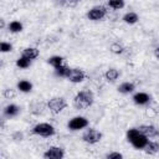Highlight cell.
<instances>
[{
  "mask_svg": "<svg viewBox=\"0 0 159 159\" xmlns=\"http://www.w3.org/2000/svg\"><path fill=\"white\" fill-rule=\"evenodd\" d=\"M127 140L135 148V149H144L149 142V138L145 137L143 133L139 132L138 128H130L127 130Z\"/></svg>",
  "mask_w": 159,
  "mask_h": 159,
  "instance_id": "cell-1",
  "label": "cell"
},
{
  "mask_svg": "<svg viewBox=\"0 0 159 159\" xmlns=\"http://www.w3.org/2000/svg\"><path fill=\"white\" fill-rule=\"evenodd\" d=\"M93 101H94L93 93L89 89H82L75 96L73 106L76 109H86L93 104Z\"/></svg>",
  "mask_w": 159,
  "mask_h": 159,
  "instance_id": "cell-2",
  "label": "cell"
},
{
  "mask_svg": "<svg viewBox=\"0 0 159 159\" xmlns=\"http://www.w3.org/2000/svg\"><path fill=\"white\" fill-rule=\"evenodd\" d=\"M32 133L36 135H41V137H51L56 133V129L52 124L50 123H37L36 125H34L32 128Z\"/></svg>",
  "mask_w": 159,
  "mask_h": 159,
  "instance_id": "cell-3",
  "label": "cell"
},
{
  "mask_svg": "<svg viewBox=\"0 0 159 159\" xmlns=\"http://www.w3.org/2000/svg\"><path fill=\"white\" fill-rule=\"evenodd\" d=\"M66 107H67V102H66V99L63 97H53L47 102V108L53 114H58Z\"/></svg>",
  "mask_w": 159,
  "mask_h": 159,
  "instance_id": "cell-4",
  "label": "cell"
},
{
  "mask_svg": "<svg viewBox=\"0 0 159 159\" xmlns=\"http://www.w3.org/2000/svg\"><path fill=\"white\" fill-rule=\"evenodd\" d=\"M107 7L103 5H96L92 9L88 10L87 12V17L92 21H99L102 19H104V16L107 15Z\"/></svg>",
  "mask_w": 159,
  "mask_h": 159,
  "instance_id": "cell-5",
  "label": "cell"
},
{
  "mask_svg": "<svg viewBox=\"0 0 159 159\" xmlns=\"http://www.w3.org/2000/svg\"><path fill=\"white\" fill-rule=\"evenodd\" d=\"M89 124L88 119L86 117H82V116H77V117H73L68 120L67 123V127L70 130H80V129H83V128H87Z\"/></svg>",
  "mask_w": 159,
  "mask_h": 159,
  "instance_id": "cell-6",
  "label": "cell"
},
{
  "mask_svg": "<svg viewBox=\"0 0 159 159\" xmlns=\"http://www.w3.org/2000/svg\"><path fill=\"white\" fill-rule=\"evenodd\" d=\"M101 139H102V133L94 128H89L82 134V140L88 144H96L101 142Z\"/></svg>",
  "mask_w": 159,
  "mask_h": 159,
  "instance_id": "cell-7",
  "label": "cell"
},
{
  "mask_svg": "<svg viewBox=\"0 0 159 159\" xmlns=\"http://www.w3.org/2000/svg\"><path fill=\"white\" fill-rule=\"evenodd\" d=\"M63 157H65V150L61 147H50L43 153V158L46 159H62Z\"/></svg>",
  "mask_w": 159,
  "mask_h": 159,
  "instance_id": "cell-8",
  "label": "cell"
},
{
  "mask_svg": "<svg viewBox=\"0 0 159 159\" xmlns=\"http://www.w3.org/2000/svg\"><path fill=\"white\" fill-rule=\"evenodd\" d=\"M139 132L143 133L145 137L148 138H155V137H159V129L153 125V124H142L138 127Z\"/></svg>",
  "mask_w": 159,
  "mask_h": 159,
  "instance_id": "cell-9",
  "label": "cell"
},
{
  "mask_svg": "<svg viewBox=\"0 0 159 159\" xmlns=\"http://www.w3.org/2000/svg\"><path fill=\"white\" fill-rule=\"evenodd\" d=\"M84 78H86V73L81 68H72L70 72V76L67 77V80L71 81L72 83H80L84 81Z\"/></svg>",
  "mask_w": 159,
  "mask_h": 159,
  "instance_id": "cell-10",
  "label": "cell"
},
{
  "mask_svg": "<svg viewBox=\"0 0 159 159\" xmlns=\"http://www.w3.org/2000/svg\"><path fill=\"white\" fill-rule=\"evenodd\" d=\"M133 102L135 104H139V106H145L150 102V96L145 92H137L134 96H133Z\"/></svg>",
  "mask_w": 159,
  "mask_h": 159,
  "instance_id": "cell-11",
  "label": "cell"
},
{
  "mask_svg": "<svg viewBox=\"0 0 159 159\" xmlns=\"http://www.w3.org/2000/svg\"><path fill=\"white\" fill-rule=\"evenodd\" d=\"M20 113V107L11 103V104H7L4 109H2V114L7 118H12V117H16L17 114Z\"/></svg>",
  "mask_w": 159,
  "mask_h": 159,
  "instance_id": "cell-12",
  "label": "cell"
},
{
  "mask_svg": "<svg viewBox=\"0 0 159 159\" xmlns=\"http://www.w3.org/2000/svg\"><path fill=\"white\" fill-rule=\"evenodd\" d=\"M118 92L119 93H123V94H127V93H132L134 89H135V84L133 82H123L118 86Z\"/></svg>",
  "mask_w": 159,
  "mask_h": 159,
  "instance_id": "cell-13",
  "label": "cell"
},
{
  "mask_svg": "<svg viewBox=\"0 0 159 159\" xmlns=\"http://www.w3.org/2000/svg\"><path fill=\"white\" fill-rule=\"evenodd\" d=\"M16 87H17V89H19L20 92H22V93H29V92L32 91V83H31L30 81H27V80H21V81H19L17 84H16Z\"/></svg>",
  "mask_w": 159,
  "mask_h": 159,
  "instance_id": "cell-14",
  "label": "cell"
},
{
  "mask_svg": "<svg viewBox=\"0 0 159 159\" xmlns=\"http://www.w3.org/2000/svg\"><path fill=\"white\" fill-rule=\"evenodd\" d=\"M39 55H40V51L36 47H26V48H24V51L21 53V56L27 57L30 60H35L36 57H39Z\"/></svg>",
  "mask_w": 159,
  "mask_h": 159,
  "instance_id": "cell-15",
  "label": "cell"
},
{
  "mask_svg": "<svg viewBox=\"0 0 159 159\" xmlns=\"http://www.w3.org/2000/svg\"><path fill=\"white\" fill-rule=\"evenodd\" d=\"M71 70H72V68H70L68 66L61 65V66H58V67L55 68V75H56L57 77H65V78H67V77L70 76Z\"/></svg>",
  "mask_w": 159,
  "mask_h": 159,
  "instance_id": "cell-16",
  "label": "cell"
},
{
  "mask_svg": "<svg viewBox=\"0 0 159 159\" xmlns=\"http://www.w3.org/2000/svg\"><path fill=\"white\" fill-rule=\"evenodd\" d=\"M119 76H120V72H119L117 68H109V70H107V72L104 73V78H106L108 82H114V81H117Z\"/></svg>",
  "mask_w": 159,
  "mask_h": 159,
  "instance_id": "cell-17",
  "label": "cell"
},
{
  "mask_svg": "<svg viewBox=\"0 0 159 159\" xmlns=\"http://www.w3.org/2000/svg\"><path fill=\"white\" fill-rule=\"evenodd\" d=\"M122 20H123L125 24H128V25H134V24L139 20V16H138V14H135V12L130 11V12L124 14V15H123V17H122Z\"/></svg>",
  "mask_w": 159,
  "mask_h": 159,
  "instance_id": "cell-18",
  "label": "cell"
},
{
  "mask_svg": "<svg viewBox=\"0 0 159 159\" xmlns=\"http://www.w3.org/2000/svg\"><path fill=\"white\" fill-rule=\"evenodd\" d=\"M144 150H145L147 154H149V155H154V154H157V153L159 152V144H158L157 142H152V140H149L148 144H147V147L144 148Z\"/></svg>",
  "mask_w": 159,
  "mask_h": 159,
  "instance_id": "cell-19",
  "label": "cell"
},
{
  "mask_svg": "<svg viewBox=\"0 0 159 159\" xmlns=\"http://www.w3.org/2000/svg\"><path fill=\"white\" fill-rule=\"evenodd\" d=\"M7 29H9V31L10 32H12V34H17V32H21L22 31V29H24V26H22V24L20 22V21H11L9 25H7Z\"/></svg>",
  "mask_w": 159,
  "mask_h": 159,
  "instance_id": "cell-20",
  "label": "cell"
},
{
  "mask_svg": "<svg viewBox=\"0 0 159 159\" xmlns=\"http://www.w3.org/2000/svg\"><path fill=\"white\" fill-rule=\"evenodd\" d=\"M62 62H63V57L62 56H51V57L47 58V63L51 65L55 68L58 67V66H61V65H63Z\"/></svg>",
  "mask_w": 159,
  "mask_h": 159,
  "instance_id": "cell-21",
  "label": "cell"
},
{
  "mask_svg": "<svg viewBox=\"0 0 159 159\" xmlns=\"http://www.w3.org/2000/svg\"><path fill=\"white\" fill-rule=\"evenodd\" d=\"M16 66H17L19 68L25 70V68H27V67H30V66H31V60H30V58H27V57L21 56V57H19V58L16 60Z\"/></svg>",
  "mask_w": 159,
  "mask_h": 159,
  "instance_id": "cell-22",
  "label": "cell"
},
{
  "mask_svg": "<svg viewBox=\"0 0 159 159\" xmlns=\"http://www.w3.org/2000/svg\"><path fill=\"white\" fill-rule=\"evenodd\" d=\"M109 50H111V52L114 53V55H120V53L124 52V46H123L122 43H119V42H113V43L109 46Z\"/></svg>",
  "mask_w": 159,
  "mask_h": 159,
  "instance_id": "cell-23",
  "label": "cell"
},
{
  "mask_svg": "<svg viewBox=\"0 0 159 159\" xmlns=\"http://www.w3.org/2000/svg\"><path fill=\"white\" fill-rule=\"evenodd\" d=\"M107 4L109 7H112L114 10H119L124 6V0H108Z\"/></svg>",
  "mask_w": 159,
  "mask_h": 159,
  "instance_id": "cell-24",
  "label": "cell"
},
{
  "mask_svg": "<svg viewBox=\"0 0 159 159\" xmlns=\"http://www.w3.org/2000/svg\"><path fill=\"white\" fill-rule=\"evenodd\" d=\"M43 103H34L31 107H30V112L32 113V114H36V116H39V114H41L42 113V111H43Z\"/></svg>",
  "mask_w": 159,
  "mask_h": 159,
  "instance_id": "cell-25",
  "label": "cell"
},
{
  "mask_svg": "<svg viewBox=\"0 0 159 159\" xmlns=\"http://www.w3.org/2000/svg\"><path fill=\"white\" fill-rule=\"evenodd\" d=\"M11 50H12V45H11L10 42H5V41H2V42L0 43V51H1L2 53L10 52Z\"/></svg>",
  "mask_w": 159,
  "mask_h": 159,
  "instance_id": "cell-26",
  "label": "cell"
},
{
  "mask_svg": "<svg viewBox=\"0 0 159 159\" xmlns=\"http://www.w3.org/2000/svg\"><path fill=\"white\" fill-rule=\"evenodd\" d=\"M106 158L107 159H122L123 154H120L119 152H111V153L106 154Z\"/></svg>",
  "mask_w": 159,
  "mask_h": 159,
  "instance_id": "cell-27",
  "label": "cell"
},
{
  "mask_svg": "<svg viewBox=\"0 0 159 159\" xmlns=\"http://www.w3.org/2000/svg\"><path fill=\"white\" fill-rule=\"evenodd\" d=\"M4 97H5L6 99L14 98V97H15V91H14V89H11V88H6V89L4 91Z\"/></svg>",
  "mask_w": 159,
  "mask_h": 159,
  "instance_id": "cell-28",
  "label": "cell"
},
{
  "mask_svg": "<svg viewBox=\"0 0 159 159\" xmlns=\"http://www.w3.org/2000/svg\"><path fill=\"white\" fill-rule=\"evenodd\" d=\"M22 138H24V135L21 132H16L12 134V139H15V140H22Z\"/></svg>",
  "mask_w": 159,
  "mask_h": 159,
  "instance_id": "cell-29",
  "label": "cell"
},
{
  "mask_svg": "<svg viewBox=\"0 0 159 159\" xmlns=\"http://www.w3.org/2000/svg\"><path fill=\"white\" fill-rule=\"evenodd\" d=\"M55 4L56 5H60V6H63L67 4V0H55Z\"/></svg>",
  "mask_w": 159,
  "mask_h": 159,
  "instance_id": "cell-30",
  "label": "cell"
},
{
  "mask_svg": "<svg viewBox=\"0 0 159 159\" xmlns=\"http://www.w3.org/2000/svg\"><path fill=\"white\" fill-rule=\"evenodd\" d=\"M154 56H155V57L159 60V46H158V47L154 50Z\"/></svg>",
  "mask_w": 159,
  "mask_h": 159,
  "instance_id": "cell-31",
  "label": "cell"
},
{
  "mask_svg": "<svg viewBox=\"0 0 159 159\" xmlns=\"http://www.w3.org/2000/svg\"><path fill=\"white\" fill-rule=\"evenodd\" d=\"M0 26H1V27H4V26H5V24H4V20H2V19L0 20Z\"/></svg>",
  "mask_w": 159,
  "mask_h": 159,
  "instance_id": "cell-32",
  "label": "cell"
},
{
  "mask_svg": "<svg viewBox=\"0 0 159 159\" xmlns=\"http://www.w3.org/2000/svg\"><path fill=\"white\" fill-rule=\"evenodd\" d=\"M76 1H77V2H78V1H81V0H76Z\"/></svg>",
  "mask_w": 159,
  "mask_h": 159,
  "instance_id": "cell-33",
  "label": "cell"
}]
</instances>
